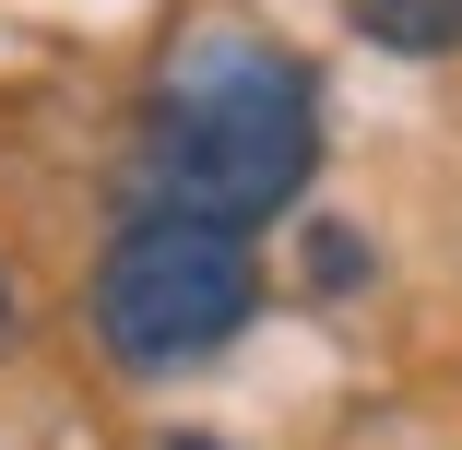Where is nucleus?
<instances>
[{"instance_id": "f257e3e1", "label": "nucleus", "mask_w": 462, "mask_h": 450, "mask_svg": "<svg viewBox=\"0 0 462 450\" xmlns=\"http://www.w3.org/2000/svg\"><path fill=\"white\" fill-rule=\"evenodd\" d=\"M320 178V83L309 60L249 24V13H190L154 60L143 142H131V202L190 214V225H273Z\"/></svg>"}, {"instance_id": "f03ea898", "label": "nucleus", "mask_w": 462, "mask_h": 450, "mask_svg": "<svg viewBox=\"0 0 462 450\" xmlns=\"http://www.w3.org/2000/svg\"><path fill=\"white\" fill-rule=\"evenodd\" d=\"M261 320V261L237 225H190V214H131L96 273H83V332L119 380H178L226 355Z\"/></svg>"}, {"instance_id": "7ed1b4c3", "label": "nucleus", "mask_w": 462, "mask_h": 450, "mask_svg": "<svg viewBox=\"0 0 462 450\" xmlns=\"http://www.w3.org/2000/svg\"><path fill=\"white\" fill-rule=\"evenodd\" d=\"M356 36L367 48H392V60H450L462 48V0H344Z\"/></svg>"}, {"instance_id": "20e7f679", "label": "nucleus", "mask_w": 462, "mask_h": 450, "mask_svg": "<svg viewBox=\"0 0 462 450\" xmlns=\"http://www.w3.org/2000/svg\"><path fill=\"white\" fill-rule=\"evenodd\" d=\"M297 261H309V285H320V297H367V273H380V249H367L356 225H309Z\"/></svg>"}, {"instance_id": "39448f33", "label": "nucleus", "mask_w": 462, "mask_h": 450, "mask_svg": "<svg viewBox=\"0 0 462 450\" xmlns=\"http://www.w3.org/2000/svg\"><path fill=\"white\" fill-rule=\"evenodd\" d=\"M166 450H226V438H166Z\"/></svg>"}, {"instance_id": "423d86ee", "label": "nucleus", "mask_w": 462, "mask_h": 450, "mask_svg": "<svg viewBox=\"0 0 462 450\" xmlns=\"http://www.w3.org/2000/svg\"><path fill=\"white\" fill-rule=\"evenodd\" d=\"M0 320H13V273H0Z\"/></svg>"}]
</instances>
